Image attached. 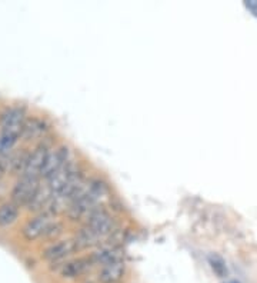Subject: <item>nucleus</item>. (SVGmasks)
Here are the masks:
<instances>
[{"instance_id":"nucleus-1","label":"nucleus","mask_w":257,"mask_h":283,"mask_svg":"<svg viewBox=\"0 0 257 283\" xmlns=\"http://www.w3.org/2000/svg\"><path fill=\"white\" fill-rule=\"evenodd\" d=\"M39 187V177L22 176L12 191V202L16 203L17 206H29Z\"/></svg>"},{"instance_id":"nucleus-2","label":"nucleus","mask_w":257,"mask_h":283,"mask_svg":"<svg viewBox=\"0 0 257 283\" xmlns=\"http://www.w3.org/2000/svg\"><path fill=\"white\" fill-rule=\"evenodd\" d=\"M87 227L91 232L100 236L101 239H106L109 234L113 232V217L109 215L105 209L96 208L87 216Z\"/></svg>"},{"instance_id":"nucleus-3","label":"nucleus","mask_w":257,"mask_h":283,"mask_svg":"<svg viewBox=\"0 0 257 283\" xmlns=\"http://www.w3.org/2000/svg\"><path fill=\"white\" fill-rule=\"evenodd\" d=\"M69 160H72V158H70V152L66 146H59L55 149H49L46 159H44V163H43L40 176L49 179L50 176L56 170H59L65 163H67Z\"/></svg>"},{"instance_id":"nucleus-4","label":"nucleus","mask_w":257,"mask_h":283,"mask_svg":"<svg viewBox=\"0 0 257 283\" xmlns=\"http://www.w3.org/2000/svg\"><path fill=\"white\" fill-rule=\"evenodd\" d=\"M52 223H53L52 215L44 212V213H40V215L33 217L32 220H29L25 225V227H23L22 234H23L26 241H36V239H39V238H42V236L46 234Z\"/></svg>"},{"instance_id":"nucleus-5","label":"nucleus","mask_w":257,"mask_h":283,"mask_svg":"<svg viewBox=\"0 0 257 283\" xmlns=\"http://www.w3.org/2000/svg\"><path fill=\"white\" fill-rule=\"evenodd\" d=\"M77 250L75 239H65V241H58L56 243L47 246L43 252V258L50 263H58L65 260L67 256L75 253Z\"/></svg>"},{"instance_id":"nucleus-6","label":"nucleus","mask_w":257,"mask_h":283,"mask_svg":"<svg viewBox=\"0 0 257 283\" xmlns=\"http://www.w3.org/2000/svg\"><path fill=\"white\" fill-rule=\"evenodd\" d=\"M93 265L94 263H93L91 258L75 259V260H69L66 263H62L59 273L65 279H76L79 276L84 275L86 272H89V269Z\"/></svg>"},{"instance_id":"nucleus-7","label":"nucleus","mask_w":257,"mask_h":283,"mask_svg":"<svg viewBox=\"0 0 257 283\" xmlns=\"http://www.w3.org/2000/svg\"><path fill=\"white\" fill-rule=\"evenodd\" d=\"M47 152H49L47 146L40 145V146H37V148H36L32 153H29L27 163H26L25 173H23L22 176L39 177V176H40V172H42L43 163H44V159H46Z\"/></svg>"},{"instance_id":"nucleus-8","label":"nucleus","mask_w":257,"mask_h":283,"mask_svg":"<svg viewBox=\"0 0 257 283\" xmlns=\"http://www.w3.org/2000/svg\"><path fill=\"white\" fill-rule=\"evenodd\" d=\"M123 250L117 246H101L99 250H96L90 258L93 260L94 265H101V266H106L110 263H115V262H120L123 260Z\"/></svg>"},{"instance_id":"nucleus-9","label":"nucleus","mask_w":257,"mask_h":283,"mask_svg":"<svg viewBox=\"0 0 257 283\" xmlns=\"http://www.w3.org/2000/svg\"><path fill=\"white\" fill-rule=\"evenodd\" d=\"M126 272L125 260L115 262L106 266H101L99 272V282L100 283H117L123 279Z\"/></svg>"},{"instance_id":"nucleus-10","label":"nucleus","mask_w":257,"mask_h":283,"mask_svg":"<svg viewBox=\"0 0 257 283\" xmlns=\"http://www.w3.org/2000/svg\"><path fill=\"white\" fill-rule=\"evenodd\" d=\"M46 130H47V127L42 119L32 117V119L26 120L22 136L26 139H36V137H40L42 134L46 133Z\"/></svg>"},{"instance_id":"nucleus-11","label":"nucleus","mask_w":257,"mask_h":283,"mask_svg":"<svg viewBox=\"0 0 257 283\" xmlns=\"http://www.w3.org/2000/svg\"><path fill=\"white\" fill-rule=\"evenodd\" d=\"M19 217V206L13 202L3 203L0 206V227L12 226Z\"/></svg>"},{"instance_id":"nucleus-12","label":"nucleus","mask_w":257,"mask_h":283,"mask_svg":"<svg viewBox=\"0 0 257 283\" xmlns=\"http://www.w3.org/2000/svg\"><path fill=\"white\" fill-rule=\"evenodd\" d=\"M62 232H63V226H62V223L55 222V223H52V226L49 227V230L46 232L44 238H56V236L62 233Z\"/></svg>"}]
</instances>
